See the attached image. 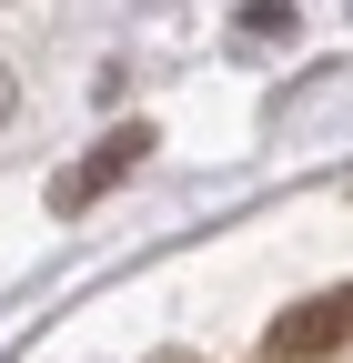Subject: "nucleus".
<instances>
[{
	"label": "nucleus",
	"instance_id": "f03ea898",
	"mask_svg": "<svg viewBox=\"0 0 353 363\" xmlns=\"http://www.w3.org/2000/svg\"><path fill=\"white\" fill-rule=\"evenodd\" d=\"M353 333V293H333V303H303V313H283L273 323V353L283 363H313V353H333Z\"/></svg>",
	"mask_w": 353,
	"mask_h": 363
},
{
	"label": "nucleus",
	"instance_id": "f257e3e1",
	"mask_svg": "<svg viewBox=\"0 0 353 363\" xmlns=\"http://www.w3.org/2000/svg\"><path fill=\"white\" fill-rule=\"evenodd\" d=\"M142 152H152V131H142V121H131V131H101V142H91V162H71L51 202H61V212H91V202H101V192H111V182L142 162Z\"/></svg>",
	"mask_w": 353,
	"mask_h": 363
},
{
	"label": "nucleus",
	"instance_id": "7ed1b4c3",
	"mask_svg": "<svg viewBox=\"0 0 353 363\" xmlns=\"http://www.w3.org/2000/svg\"><path fill=\"white\" fill-rule=\"evenodd\" d=\"M0 111H11V81H0Z\"/></svg>",
	"mask_w": 353,
	"mask_h": 363
}]
</instances>
